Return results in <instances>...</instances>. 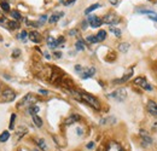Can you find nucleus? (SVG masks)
Returning <instances> with one entry per match:
<instances>
[{"label":"nucleus","instance_id":"42","mask_svg":"<svg viewBox=\"0 0 157 151\" xmlns=\"http://www.w3.org/2000/svg\"><path fill=\"white\" fill-rule=\"evenodd\" d=\"M73 3H75V0H67L64 4H65V6H69V5H71Z\"/></svg>","mask_w":157,"mask_h":151},{"label":"nucleus","instance_id":"44","mask_svg":"<svg viewBox=\"0 0 157 151\" xmlns=\"http://www.w3.org/2000/svg\"><path fill=\"white\" fill-rule=\"evenodd\" d=\"M109 1H110L111 5H117L119 4V0H109Z\"/></svg>","mask_w":157,"mask_h":151},{"label":"nucleus","instance_id":"36","mask_svg":"<svg viewBox=\"0 0 157 151\" xmlns=\"http://www.w3.org/2000/svg\"><path fill=\"white\" fill-rule=\"evenodd\" d=\"M79 34V30L77 29H71V30H69V35L70 36H76Z\"/></svg>","mask_w":157,"mask_h":151},{"label":"nucleus","instance_id":"29","mask_svg":"<svg viewBox=\"0 0 157 151\" xmlns=\"http://www.w3.org/2000/svg\"><path fill=\"white\" fill-rule=\"evenodd\" d=\"M110 32L114 33V35L116 38H121V35H122V32L119 28H115V27H110Z\"/></svg>","mask_w":157,"mask_h":151},{"label":"nucleus","instance_id":"14","mask_svg":"<svg viewBox=\"0 0 157 151\" xmlns=\"http://www.w3.org/2000/svg\"><path fill=\"white\" fill-rule=\"evenodd\" d=\"M80 120H81V116H80V115H77V114H73V115H70L69 117L65 120L64 123H65L67 126H69V125H73V123L77 122V121H80Z\"/></svg>","mask_w":157,"mask_h":151},{"label":"nucleus","instance_id":"9","mask_svg":"<svg viewBox=\"0 0 157 151\" xmlns=\"http://www.w3.org/2000/svg\"><path fill=\"white\" fill-rule=\"evenodd\" d=\"M139 135L143 140V146H146V145H150V144H152V138L149 135V133L146 131H140L139 132Z\"/></svg>","mask_w":157,"mask_h":151},{"label":"nucleus","instance_id":"40","mask_svg":"<svg viewBox=\"0 0 157 151\" xmlns=\"http://www.w3.org/2000/svg\"><path fill=\"white\" fill-rule=\"evenodd\" d=\"M75 70H76L77 73H80V74H81V73H82V70H84V68L81 67V65H79V64H77V65H75Z\"/></svg>","mask_w":157,"mask_h":151},{"label":"nucleus","instance_id":"25","mask_svg":"<svg viewBox=\"0 0 157 151\" xmlns=\"http://www.w3.org/2000/svg\"><path fill=\"white\" fill-rule=\"evenodd\" d=\"M11 17H12V19H15L16 22H18V21H21V19H22L21 13H19L18 11H16V10L11 11Z\"/></svg>","mask_w":157,"mask_h":151},{"label":"nucleus","instance_id":"5","mask_svg":"<svg viewBox=\"0 0 157 151\" xmlns=\"http://www.w3.org/2000/svg\"><path fill=\"white\" fill-rule=\"evenodd\" d=\"M103 22L109 24V25H115L120 23V17L117 15H115V13H108V15L103 18Z\"/></svg>","mask_w":157,"mask_h":151},{"label":"nucleus","instance_id":"13","mask_svg":"<svg viewBox=\"0 0 157 151\" xmlns=\"http://www.w3.org/2000/svg\"><path fill=\"white\" fill-rule=\"evenodd\" d=\"M28 38L30 39V41H33V43L39 44L40 41H41V34L38 33V32H32V33L28 34Z\"/></svg>","mask_w":157,"mask_h":151},{"label":"nucleus","instance_id":"1","mask_svg":"<svg viewBox=\"0 0 157 151\" xmlns=\"http://www.w3.org/2000/svg\"><path fill=\"white\" fill-rule=\"evenodd\" d=\"M80 95H81V102H85L86 104L92 106L95 110H100V103L95 97H93V95H91L90 93H86V92H80Z\"/></svg>","mask_w":157,"mask_h":151},{"label":"nucleus","instance_id":"41","mask_svg":"<svg viewBox=\"0 0 157 151\" xmlns=\"http://www.w3.org/2000/svg\"><path fill=\"white\" fill-rule=\"evenodd\" d=\"M94 148V141H91L87 144V149H93Z\"/></svg>","mask_w":157,"mask_h":151},{"label":"nucleus","instance_id":"18","mask_svg":"<svg viewBox=\"0 0 157 151\" xmlns=\"http://www.w3.org/2000/svg\"><path fill=\"white\" fill-rule=\"evenodd\" d=\"M95 38H97V41H98V43H100V41H104V40L106 39V32L103 30V29L99 30L98 34L95 35Z\"/></svg>","mask_w":157,"mask_h":151},{"label":"nucleus","instance_id":"30","mask_svg":"<svg viewBox=\"0 0 157 151\" xmlns=\"http://www.w3.org/2000/svg\"><path fill=\"white\" fill-rule=\"evenodd\" d=\"M17 38L19 39V40H22V41H25L27 40V38H28V33H27L25 30H23V32H21L17 35Z\"/></svg>","mask_w":157,"mask_h":151},{"label":"nucleus","instance_id":"2","mask_svg":"<svg viewBox=\"0 0 157 151\" xmlns=\"http://www.w3.org/2000/svg\"><path fill=\"white\" fill-rule=\"evenodd\" d=\"M38 100V98L35 97V95H33L32 93H28L27 95H24L23 97V99L18 103V105H17V108L18 109H21V108H24V106H30V105H33L34 103H35Z\"/></svg>","mask_w":157,"mask_h":151},{"label":"nucleus","instance_id":"22","mask_svg":"<svg viewBox=\"0 0 157 151\" xmlns=\"http://www.w3.org/2000/svg\"><path fill=\"white\" fill-rule=\"evenodd\" d=\"M0 6H1V10H3L4 12H9V11H10L9 1H6V0H1V1H0Z\"/></svg>","mask_w":157,"mask_h":151},{"label":"nucleus","instance_id":"35","mask_svg":"<svg viewBox=\"0 0 157 151\" xmlns=\"http://www.w3.org/2000/svg\"><path fill=\"white\" fill-rule=\"evenodd\" d=\"M57 41H58V45H59V46H62V47L64 46V45H63V44H64V41H65L64 36H59V38L57 39Z\"/></svg>","mask_w":157,"mask_h":151},{"label":"nucleus","instance_id":"6","mask_svg":"<svg viewBox=\"0 0 157 151\" xmlns=\"http://www.w3.org/2000/svg\"><path fill=\"white\" fill-rule=\"evenodd\" d=\"M1 97H3V100H4V102L10 103V102H13V100H15V98H16V93L13 92L11 88H6V90L3 91Z\"/></svg>","mask_w":157,"mask_h":151},{"label":"nucleus","instance_id":"21","mask_svg":"<svg viewBox=\"0 0 157 151\" xmlns=\"http://www.w3.org/2000/svg\"><path fill=\"white\" fill-rule=\"evenodd\" d=\"M40 111V108L38 106V105H35V104H33V105H30L29 108H28V113L33 116V115H36Z\"/></svg>","mask_w":157,"mask_h":151},{"label":"nucleus","instance_id":"4","mask_svg":"<svg viewBox=\"0 0 157 151\" xmlns=\"http://www.w3.org/2000/svg\"><path fill=\"white\" fill-rule=\"evenodd\" d=\"M134 84H135L136 86L141 87L143 90H146V91H152V90H154L152 86L149 84L147 80H146L145 78H141V76H139V78L134 79Z\"/></svg>","mask_w":157,"mask_h":151},{"label":"nucleus","instance_id":"17","mask_svg":"<svg viewBox=\"0 0 157 151\" xmlns=\"http://www.w3.org/2000/svg\"><path fill=\"white\" fill-rule=\"evenodd\" d=\"M33 122H34V125H35L38 128H41V127H43V125H44L43 119H41V117H39L38 115H33Z\"/></svg>","mask_w":157,"mask_h":151},{"label":"nucleus","instance_id":"20","mask_svg":"<svg viewBox=\"0 0 157 151\" xmlns=\"http://www.w3.org/2000/svg\"><path fill=\"white\" fill-rule=\"evenodd\" d=\"M116 119L110 116V117H105V119H101L100 120V125H110V123H115Z\"/></svg>","mask_w":157,"mask_h":151},{"label":"nucleus","instance_id":"43","mask_svg":"<svg viewBox=\"0 0 157 151\" xmlns=\"http://www.w3.org/2000/svg\"><path fill=\"white\" fill-rule=\"evenodd\" d=\"M44 57H45L46 59H51V56H50L49 52H44Z\"/></svg>","mask_w":157,"mask_h":151},{"label":"nucleus","instance_id":"33","mask_svg":"<svg viewBox=\"0 0 157 151\" xmlns=\"http://www.w3.org/2000/svg\"><path fill=\"white\" fill-rule=\"evenodd\" d=\"M19 56H21V50H19V49H15V50H13L12 57H13V58H18Z\"/></svg>","mask_w":157,"mask_h":151},{"label":"nucleus","instance_id":"10","mask_svg":"<svg viewBox=\"0 0 157 151\" xmlns=\"http://www.w3.org/2000/svg\"><path fill=\"white\" fill-rule=\"evenodd\" d=\"M147 111L151 114L152 116H155V117H157V103L154 102V100H149L147 102Z\"/></svg>","mask_w":157,"mask_h":151},{"label":"nucleus","instance_id":"37","mask_svg":"<svg viewBox=\"0 0 157 151\" xmlns=\"http://www.w3.org/2000/svg\"><path fill=\"white\" fill-rule=\"evenodd\" d=\"M39 93L41 94V95H49V94H50V91H47V90H43V88H40V90H39Z\"/></svg>","mask_w":157,"mask_h":151},{"label":"nucleus","instance_id":"12","mask_svg":"<svg viewBox=\"0 0 157 151\" xmlns=\"http://www.w3.org/2000/svg\"><path fill=\"white\" fill-rule=\"evenodd\" d=\"M133 68H129V69H128V71L123 75V76H122L121 79H119V80H115L114 81V84H122V82H126V81H128L129 79H131L132 78V75H133Z\"/></svg>","mask_w":157,"mask_h":151},{"label":"nucleus","instance_id":"11","mask_svg":"<svg viewBox=\"0 0 157 151\" xmlns=\"http://www.w3.org/2000/svg\"><path fill=\"white\" fill-rule=\"evenodd\" d=\"M95 74V68L94 67H90L87 69H84L81 73V79H90Z\"/></svg>","mask_w":157,"mask_h":151},{"label":"nucleus","instance_id":"47","mask_svg":"<svg viewBox=\"0 0 157 151\" xmlns=\"http://www.w3.org/2000/svg\"><path fill=\"white\" fill-rule=\"evenodd\" d=\"M4 18V16H3V13H1V11H0V21H1Z\"/></svg>","mask_w":157,"mask_h":151},{"label":"nucleus","instance_id":"16","mask_svg":"<svg viewBox=\"0 0 157 151\" xmlns=\"http://www.w3.org/2000/svg\"><path fill=\"white\" fill-rule=\"evenodd\" d=\"M47 46H49L50 49H52V50H54L56 47H58L59 45H58L57 39H54L53 36H49V38H47Z\"/></svg>","mask_w":157,"mask_h":151},{"label":"nucleus","instance_id":"31","mask_svg":"<svg viewBox=\"0 0 157 151\" xmlns=\"http://www.w3.org/2000/svg\"><path fill=\"white\" fill-rule=\"evenodd\" d=\"M86 40L88 41V43H91V44H97L98 41H97V38H95V35H88L86 38Z\"/></svg>","mask_w":157,"mask_h":151},{"label":"nucleus","instance_id":"34","mask_svg":"<svg viewBox=\"0 0 157 151\" xmlns=\"http://www.w3.org/2000/svg\"><path fill=\"white\" fill-rule=\"evenodd\" d=\"M46 21H47V15H43V16H40V18H39V23L43 25Z\"/></svg>","mask_w":157,"mask_h":151},{"label":"nucleus","instance_id":"48","mask_svg":"<svg viewBox=\"0 0 157 151\" xmlns=\"http://www.w3.org/2000/svg\"><path fill=\"white\" fill-rule=\"evenodd\" d=\"M6 1H9V0H6Z\"/></svg>","mask_w":157,"mask_h":151},{"label":"nucleus","instance_id":"39","mask_svg":"<svg viewBox=\"0 0 157 151\" xmlns=\"http://www.w3.org/2000/svg\"><path fill=\"white\" fill-rule=\"evenodd\" d=\"M53 57H54V58H62V52L56 51V52L53 53Z\"/></svg>","mask_w":157,"mask_h":151},{"label":"nucleus","instance_id":"26","mask_svg":"<svg viewBox=\"0 0 157 151\" xmlns=\"http://www.w3.org/2000/svg\"><path fill=\"white\" fill-rule=\"evenodd\" d=\"M10 138V133L8 131H4L1 134H0V143H5V141H8Z\"/></svg>","mask_w":157,"mask_h":151},{"label":"nucleus","instance_id":"38","mask_svg":"<svg viewBox=\"0 0 157 151\" xmlns=\"http://www.w3.org/2000/svg\"><path fill=\"white\" fill-rule=\"evenodd\" d=\"M149 18H150V19H152V21H156V22H157V13H156V12L151 13V15L149 16Z\"/></svg>","mask_w":157,"mask_h":151},{"label":"nucleus","instance_id":"23","mask_svg":"<svg viewBox=\"0 0 157 151\" xmlns=\"http://www.w3.org/2000/svg\"><path fill=\"white\" fill-rule=\"evenodd\" d=\"M99 8H100V4H93V5L90 6V8H87V9L85 10V13H86V15H90L92 11L97 10V9H99Z\"/></svg>","mask_w":157,"mask_h":151},{"label":"nucleus","instance_id":"28","mask_svg":"<svg viewBox=\"0 0 157 151\" xmlns=\"http://www.w3.org/2000/svg\"><path fill=\"white\" fill-rule=\"evenodd\" d=\"M36 144H38V146L43 151H46L47 145H46V141H45L44 139H38V140H36Z\"/></svg>","mask_w":157,"mask_h":151},{"label":"nucleus","instance_id":"3","mask_svg":"<svg viewBox=\"0 0 157 151\" xmlns=\"http://www.w3.org/2000/svg\"><path fill=\"white\" fill-rule=\"evenodd\" d=\"M109 97L114 98L117 102H123L127 98V91H126V88H119V90H116L112 93L109 94Z\"/></svg>","mask_w":157,"mask_h":151},{"label":"nucleus","instance_id":"8","mask_svg":"<svg viewBox=\"0 0 157 151\" xmlns=\"http://www.w3.org/2000/svg\"><path fill=\"white\" fill-rule=\"evenodd\" d=\"M106 151H125L123 148L121 146V144L115 141V140H111L106 145Z\"/></svg>","mask_w":157,"mask_h":151},{"label":"nucleus","instance_id":"24","mask_svg":"<svg viewBox=\"0 0 157 151\" xmlns=\"http://www.w3.org/2000/svg\"><path fill=\"white\" fill-rule=\"evenodd\" d=\"M129 45L128 43H122V44H120L119 45V50H120V52H123V53H126L128 50H129Z\"/></svg>","mask_w":157,"mask_h":151},{"label":"nucleus","instance_id":"45","mask_svg":"<svg viewBox=\"0 0 157 151\" xmlns=\"http://www.w3.org/2000/svg\"><path fill=\"white\" fill-rule=\"evenodd\" d=\"M87 24H88V22H87V21H85V22H82V29H86V28H87Z\"/></svg>","mask_w":157,"mask_h":151},{"label":"nucleus","instance_id":"15","mask_svg":"<svg viewBox=\"0 0 157 151\" xmlns=\"http://www.w3.org/2000/svg\"><path fill=\"white\" fill-rule=\"evenodd\" d=\"M63 16H64V13H63V12H56V13H53V15L49 18V22H50L51 24L57 23L58 21H59V18H60V17H63Z\"/></svg>","mask_w":157,"mask_h":151},{"label":"nucleus","instance_id":"32","mask_svg":"<svg viewBox=\"0 0 157 151\" xmlns=\"http://www.w3.org/2000/svg\"><path fill=\"white\" fill-rule=\"evenodd\" d=\"M15 120H16V114H12L10 120V129H13V127H15Z\"/></svg>","mask_w":157,"mask_h":151},{"label":"nucleus","instance_id":"19","mask_svg":"<svg viewBox=\"0 0 157 151\" xmlns=\"http://www.w3.org/2000/svg\"><path fill=\"white\" fill-rule=\"evenodd\" d=\"M75 47H76V50L77 51H84L86 49V46H85V41L82 39H79L76 41V44H75Z\"/></svg>","mask_w":157,"mask_h":151},{"label":"nucleus","instance_id":"27","mask_svg":"<svg viewBox=\"0 0 157 151\" xmlns=\"http://www.w3.org/2000/svg\"><path fill=\"white\" fill-rule=\"evenodd\" d=\"M27 132H28V131H27V128H24V127H19V128H18V131H17V133H16V134H17V138H18V139H21L23 135H25V134H27Z\"/></svg>","mask_w":157,"mask_h":151},{"label":"nucleus","instance_id":"46","mask_svg":"<svg viewBox=\"0 0 157 151\" xmlns=\"http://www.w3.org/2000/svg\"><path fill=\"white\" fill-rule=\"evenodd\" d=\"M76 132H77V135H82V129H81V128H77Z\"/></svg>","mask_w":157,"mask_h":151},{"label":"nucleus","instance_id":"7","mask_svg":"<svg viewBox=\"0 0 157 151\" xmlns=\"http://www.w3.org/2000/svg\"><path fill=\"white\" fill-rule=\"evenodd\" d=\"M87 22L90 23V25L92 27V28H98V27H100L101 24H103V19L97 17V16L91 15V16H88Z\"/></svg>","mask_w":157,"mask_h":151}]
</instances>
